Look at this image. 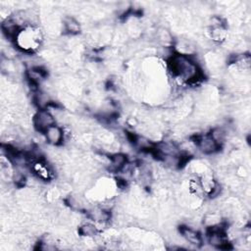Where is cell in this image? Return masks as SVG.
<instances>
[{
	"label": "cell",
	"mask_w": 251,
	"mask_h": 251,
	"mask_svg": "<svg viewBox=\"0 0 251 251\" xmlns=\"http://www.w3.org/2000/svg\"><path fill=\"white\" fill-rule=\"evenodd\" d=\"M128 160L124 153H114L109 157V170L112 172L119 173L126 164Z\"/></svg>",
	"instance_id": "obj_5"
},
{
	"label": "cell",
	"mask_w": 251,
	"mask_h": 251,
	"mask_svg": "<svg viewBox=\"0 0 251 251\" xmlns=\"http://www.w3.org/2000/svg\"><path fill=\"white\" fill-rule=\"evenodd\" d=\"M43 134L47 143L53 146L61 145L65 138L64 129L58 125H53Z\"/></svg>",
	"instance_id": "obj_3"
},
{
	"label": "cell",
	"mask_w": 251,
	"mask_h": 251,
	"mask_svg": "<svg viewBox=\"0 0 251 251\" xmlns=\"http://www.w3.org/2000/svg\"><path fill=\"white\" fill-rule=\"evenodd\" d=\"M78 232L80 235L82 236H86V237H95L96 235H98L99 233V229L96 226V225L94 224H90V223H85L83 225H81L78 228Z\"/></svg>",
	"instance_id": "obj_7"
},
{
	"label": "cell",
	"mask_w": 251,
	"mask_h": 251,
	"mask_svg": "<svg viewBox=\"0 0 251 251\" xmlns=\"http://www.w3.org/2000/svg\"><path fill=\"white\" fill-rule=\"evenodd\" d=\"M179 232L181 236L184 238V240L189 244L194 245L196 247L202 244V237L200 233L194 228L187 226H179Z\"/></svg>",
	"instance_id": "obj_4"
},
{
	"label": "cell",
	"mask_w": 251,
	"mask_h": 251,
	"mask_svg": "<svg viewBox=\"0 0 251 251\" xmlns=\"http://www.w3.org/2000/svg\"><path fill=\"white\" fill-rule=\"evenodd\" d=\"M193 141L196 144V147L205 155H212L219 151L221 146L215 141L210 133L198 134L194 137Z\"/></svg>",
	"instance_id": "obj_2"
},
{
	"label": "cell",
	"mask_w": 251,
	"mask_h": 251,
	"mask_svg": "<svg viewBox=\"0 0 251 251\" xmlns=\"http://www.w3.org/2000/svg\"><path fill=\"white\" fill-rule=\"evenodd\" d=\"M64 28L67 33L71 35H75L79 33L80 31V24L73 17H67L64 20Z\"/></svg>",
	"instance_id": "obj_6"
},
{
	"label": "cell",
	"mask_w": 251,
	"mask_h": 251,
	"mask_svg": "<svg viewBox=\"0 0 251 251\" xmlns=\"http://www.w3.org/2000/svg\"><path fill=\"white\" fill-rule=\"evenodd\" d=\"M55 116L47 109L38 110L32 118L34 128L42 133H44L50 126L55 125Z\"/></svg>",
	"instance_id": "obj_1"
}]
</instances>
